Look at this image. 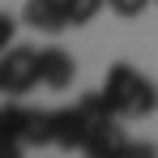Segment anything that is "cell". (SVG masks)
<instances>
[{"label":"cell","instance_id":"obj_4","mask_svg":"<svg viewBox=\"0 0 158 158\" xmlns=\"http://www.w3.org/2000/svg\"><path fill=\"white\" fill-rule=\"evenodd\" d=\"M73 77H77V64H73V56L64 52V47H43V52H39V85L69 90Z\"/></svg>","mask_w":158,"mask_h":158},{"label":"cell","instance_id":"obj_14","mask_svg":"<svg viewBox=\"0 0 158 158\" xmlns=\"http://www.w3.org/2000/svg\"><path fill=\"white\" fill-rule=\"evenodd\" d=\"M154 4H158V0H154Z\"/></svg>","mask_w":158,"mask_h":158},{"label":"cell","instance_id":"obj_2","mask_svg":"<svg viewBox=\"0 0 158 158\" xmlns=\"http://www.w3.org/2000/svg\"><path fill=\"white\" fill-rule=\"evenodd\" d=\"M85 137H90V120H85L81 107L52 111V145H60V150H85Z\"/></svg>","mask_w":158,"mask_h":158},{"label":"cell","instance_id":"obj_7","mask_svg":"<svg viewBox=\"0 0 158 158\" xmlns=\"http://www.w3.org/2000/svg\"><path fill=\"white\" fill-rule=\"evenodd\" d=\"M132 81H137V69H128V64H111V69H107L103 94H107V103L115 107V115H124V103H128Z\"/></svg>","mask_w":158,"mask_h":158},{"label":"cell","instance_id":"obj_3","mask_svg":"<svg viewBox=\"0 0 158 158\" xmlns=\"http://www.w3.org/2000/svg\"><path fill=\"white\" fill-rule=\"evenodd\" d=\"M30 107L22 103H4L0 107V158H17V150L26 145V132H30Z\"/></svg>","mask_w":158,"mask_h":158},{"label":"cell","instance_id":"obj_11","mask_svg":"<svg viewBox=\"0 0 158 158\" xmlns=\"http://www.w3.org/2000/svg\"><path fill=\"white\" fill-rule=\"evenodd\" d=\"M103 4H107V0H69V22H73V26H85V22H94Z\"/></svg>","mask_w":158,"mask_h":158},{"label":"cell","instance_id":"obj_5","mask_svg":"<svg viewBox=\"0 0 158 158\" xmlns=\"http://www.w3.org/2000/svg\"><path fill=\"white\" fill-rule=\"evenodd\" d=\"M22 22L34 30H43V34H60V30H69V0H26V13H22Z\"/></svg>","mask_w":158,"mask_h":158},{"label":"cell","instance_id":"obj_10","mask_svg":"<svg viewBox=\"0 0 158 158\" xmlns=\"http://www.w3.org/2000/svg\"><path fill=\"white\" fill-rule=\"evenodd\" d=\"M26 145H52V111H34V115H30Z\"/></svg>","mask_w":158,"mask_h":158},{"label":"cell","instance_id":"obj_8","mask_svg":"<svg viewBox=\"0 0 158 158\" xmlns=\"http://www.w3.org/2000/svg\"><path fill=\"white\" fill-rule=\"evenodd\" d=\"M150 111H158V85L137 73V81H132V90H128V103H124V115L128 120H141Z\"/></svg>","mask_w":158,"mask_h":158},{"label":"cell","instance_id":"obj_13","mask_svg":"<svg viewBox=\"0 0 158 158\" xmlns=\"http://www.w3.org/2000/svg\"><path fill=\"white\" fill-rule=\"evenodd\" d=\"M13 30H17V22H13L9 13H0V56L13 47Z\"/></svg>","mask_w":158,"mask_h":158},{"label":"cell","instance_id":"obj_1","mask_svg":"<svg viewBox=\"0 0 158 158\" xmlns=\"http://www.w3.org/2000/svg\"><path fill=\"white\" fill-rule=\"evenodd\" d=\"M39 85V52L34 47H9L0 56V94H26Z\"/></svg>","mask_w":158,"mask_h":158},{"label":"cell","instance_id":"obj_6","mask_svg":"<svg viewBox=\"0 0 158 158\" xmlns=\"http://www.w3.org/2000/svg\"><path fill=\"white\" fill-rule=\"evenodd\" d=\"M128 141L115 132V120H103V124H90V137H85V154L107 158V154H124Z\"/></svg>","mask_w":158,"mask_h":158},{"label":"cell","instance_id":"obj_9","mask_svg":"<svg viewBox=\"0 0 158 158\" xmlns=\"http://www.w3.org/2000/svg\"><path fill=\"white\" fill-rule=\"evenodd\" d=\"M81 111H85V120L90 124H103V120H115V107L107 103V94L103 90H90V94H81Z\"/></svg>","mask_w":158,"mask_h":158},{"label":"cell","instance_id":"obj_12","mask_svg":"<svg viewBox=\"0 0 158 158\" xmlns=\"http://www.w3.org/2000/svg\"><path fill=\"white\" fill-rule=\"evenodd\" d=\"M107 9H111L115 17H141V13L150 9V0H107Z\"/></svg>","mask_w":158,"mask_h":158}]
</instances>
